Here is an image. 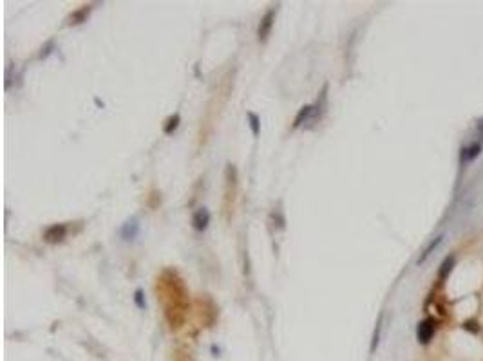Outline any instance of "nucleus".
<instances>
[{
  "label": "nucleus",
  "mask_w": 483,
  "mask_h": 361,
  "mask_svg": "<svg viewBox=\"0 0 483 361\" xmlns=\"http://www.w3.org/2000/svg\"><path fill=\"white\" fill-rule=\"evenodd\" d=\"M275 17H277V7H270L266 13L261 17V22H259V27H257V40H259V44H266L268 36L272 33V27L275 24Z\"/></svg>",
  "instance_id": "20e7f679"
},
{
  "label": "nucleus",
  "mask_w": 483,
  "mask_h": 361,
  "mask_svg": "<svg viewBox=\"0 0 483 361\" xmlns=\"http://www.w3.org/2000/svg\"><path fill=\"white\" fill-rule=\"evenodd\" d=\"M91 11H93V6H91V4L89 6H82L80 9L73 11V13L67 17V24H69V26H76V24H83V22H87Z\"/></svg>",
  "instance_id": "9d476101"
},
{
  "label": "nucleus",
  "mask_w": 483,
  "mask_h": 361,
  "mask_svg": "<svg viewBox=\"0 0 483 361\" xmlns=\"http://www.w3.org/2000/svg\"><path fill=\"white\" fill-rule=\"evenodd\" d=\"M440 242H442V237H438V239H434V241H432L431 244H429V247H427V249H426V251H424V253H422V257H420V260H418V262H424V260H426L427 257H429V255H431V251H432V249H434V247L438 246Z\"/></svg>",
  "instance_id": "2eb2a0df"
},
{
  "label": "nucleus",
  "mask_w": 483,
  "mask_h": 361,
  "mask_svg": "<svg viewBox=\"0 0 483 361\" xmlns=\"http://www.w3.org/2000/svg\"><path fill=\"white\" fill-rule=\"evenodd\" d=\"M134 302H136V305H138L140 309H145L147 307L145 296H143V291H141V289H136V292H134Z\"/></svg>",
  "instance_id": "dca6fc26"
},
{
  "label": "nucleus",
  "mask_w": 483,
  "mask_h": 361,
  "mask_svg": "<svg viewBox=\"0 0 483 361\" xmlns=\"http://www.w3.org/2000/svg\"><path fill=\"white\" fill-rule=\"evenodd\" d=\"M246 118L250 121V128H252V134L255 138L261 134V118L255 114V112H246Z\"/></svg>",
  "instance_id": "ddd939ff"
},
{
  "label": "nucleus",
  "mask_w": 483,
  "mask_h": 361,
  "mask_svg": "<svg viewBox=\"0 0 483 361\" xmlns=\"http://www.w3.org/2000/svg\"><path fill=\"white\" fill-rule=\"evenodd\" d=\"M452 266H454V258H452V257H447V258L444 260L442 267H440V278H447V275L451 273Z\"/></svg>",
  "instance_id": "4468645a"
},
{
  "label": "nucleus",
  "mask_w": 483,
  "mask_h": 361,
  "mask_svg": "<svg viewBox=\"0 0 483 361\" xmlns=\"http://www.w3.org/2000/svg\"><path fill=\"white\" fill-rule=\"evenodd\" d=\"M210 224V211L206 208H197L192 215V228L196 231H204Z\"/></svg>",
  "instance_id": "0eeeda50"
},
{
  "label": "nucleus",
  "mask_w": 483,
  "mask_h": 361,
  "mask_svg": "<svg viewBox=\"0 0 483 361\" xmlns=\"http://www.w3.org/2000/svg\"><path fill=\"white\" fill-rule=\"evenodd\" d=\"M464 329H465V330H469V332H472V334H478V332H480V327H478V322H474V320H469V322H465V323H464Z\"/></svg>",
  "instance_id": "a211bd4d"
},
{
  "label": "nucleus",
  "mask_w": 483,
  "mask_h": 361,
  "mask_svg": "<svg viewBox=\"0 0 483 361\" xmlns=\"http://www.w3.org/2000/svg\"><path fill=\"white\" fill-rule=\"evenodd\" d=\"M237 186H239L237 168L232 163H228L226 168H224V195H223V209H224L226 217H230V213L234 211L235 197H237Z\"/></svg>",
  "instance_id": "f03ea898"
},
{
  "label": "nucleus",
  "mask_w": 483,
  "mask_h": 361,
  "mask_svg": "<svg viewBox=\"0 0 483 361\" xmlns=\"http://www.w3.org/2000/svg\"><path fill=\"white\" fill-rule=\"evenodd\" d=\"M380 332H382V314L378 316V320H376L375 330H373V338H371V347H369V352H371V354H375V352H376V347H378V343H380Z\"/></svg>",
  "instance_id": "9b49d317"
},
{
  "label": "nucleus",
  "mask_w": 483,
  "mask_h": 361,
  "mask_svg": "<svg viewBox=\"0 0 483 361\" xmlns=\"http://www.w3.org/2000/svg\"><path fill=\"white\" fill-rule=\"evenodd\" d=\"M156 294L158 302L163 307V314L172 330L183 327L186 312L190 309L188 289L185 285L183 276L174 267H165L156 278Z\"/></svg>",
  "instance_id": "f257e3e1"
},
{
  "label": "nucleus",
  "mask_w": 483,
  "mask_h": 361,
  "mask_svg": "<svg viewBox=\"0 0 483 361\" xmlns=\"http://www.w3.org/2000/svg\"><path fill=\"white\" fill-rule=\"evenodd\" d=\"M53 49H55V42H53V40H49V42L45 44V47H42V51H40L38 58H40V60H44V58H47V56H49V54H51Z\"/></svg>",
  "instance_id": "f3484780"
},
{
  "label": "nucleus",
  "mask_w": 483,
  "mask_h": 361,
  "mask_svg": "<svg viewBox=\"0 0 483 361\" xmlns=\"http://www.w3.org/2000/svg\"><path fill=\"white\" fill-rule=\"evenodd\" d=\"M197 310H199V318L204 327H212L216 323L217 316H219V307L216 305V302L208 296V294H199L197 296Z\"/></svg>",
  "instance_id": "7ed1b4c3"
},
{
  "label": "nucleus",
  "mask_w": 483,
  "mask_h": 361,
  "mask_svg": "<svg viewBox=\"0 0 483 361\" xmlns=\"http://www.w3.org/2000/svg\"><path fill=\"white\" fill-rule=\"evenodd\" d=\"M313 112H315V107H313V105H304V107H300L299 112H297L295 118H293V125H292L293 130L302 127L304 123H312Z\"/></svg>",
  "instance_id": "6e6552de"
},
{
  "label": "nucleus",
  "mask_w": 483,
  "mask_h": 361,
  "mask_svg": "<svg viewBox=\"0 0 483 361\" xmlns=\"http://www.w3.org/2000/svg\"><path fill=\"white\" fill-rule=\"evenodd\" d=\"M138 231H140V222L138 219H129L120 229V235L123 241H134L138 237Z\"/></svg>",
  "instance_id": "1a4fd4ad"
},
{
  "label": "nucleus",
  "mask_w": 483,
  "mask_h": 361,
  "mask_svg": "<svg viewBox=\"0 0 483 361\" xmlns=\"http://www.w3.org/2000/svg\"><path fill=\"white\" fill-rule=\"evenodd\" d=\"M179 123H181V118H179V114L176 112V114H172L168 120L165 121V127H163V132L167 134V136H170V134H174V130L179 127Z\"/></svg>",
  "instance_id": "f8f14e48"
},
{
  "label": "nucleus",
  "mask_w": 483,
  "mask_h": 361,
  "mask_svg": "<svg viewBox=\"0 0 483 361\" xmlns=\"http://www.w3.org/2000/svg\"><path fill=\"white\" fill-rule=\"evenodd\" d=\"M65 237H67V224H62V222L51 224L42 235L44 242H47V244H58V242L64 241Z\"/></svg>",
  "instance_id": "39448f33"
},
{
  "label": "nucleus",
  "mask_w": 483,
  "mask_h": 361,
  "mask_svg": "<svg viewBox=\"0 0 483 361\" xmlns=\"http://www.w3.org/2000/svg\"><path fill=\"white\" fill-rule=\"evenodd\" d=\"M434 332H436V322L432 318H427V320H422L418 323V329H416V338L422 345H427L431 343V340L434 338Z\"/></svg>",
  "instance_id": "423d86ee"
}]
</instances>
